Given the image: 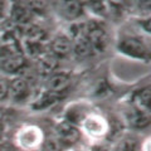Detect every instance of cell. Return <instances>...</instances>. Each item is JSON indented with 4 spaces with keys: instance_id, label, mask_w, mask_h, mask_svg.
Instances as JSON below:
<instances>
[{
    "instance_id": "obj_1",
    "label": "cell",
    "mask_w": 151,
    "mask_h": 151,
    "mask_svg": "<svg viewBox=\"0 0 151 151\" xmlns=\"http://www.w3.org/2000/svg\"><path fill=\"white\" fill-rule=\"evenodd\" d=\"M117 50L121 54L140 62L151 60V43L140 34H122L117 40Z\"/></svg>"
},
{
    "instance_id": "obj_2",
    "label": "cell",
    "mask_w": 151,
    "mask_h": 151,
    "mask_svg": "<svg viewBox=\"0 0 151 151\" xmlns=\"http://www.w3.org/2000/svg\"><path fill=\"white\" fill-rule=\"evenodd\" d=\"M79 127H81V131L92 140H101L110 131L108 121L98 113H88L81 122Z\"/></svg>"
},
{
    "instance_id": "obj_3",
    "label": "cell",
    "mask_w": 151,
    "mask_h": 151,
    "mask_svg": "<svg viewBox=\"0 0 151 151\" xmlns=\"http://www.w3.org/2000/svg\"><path fill=\"white\" fill-rule=\"evenodd\" d=\"M86 27H87V39L92 48V52L97 54L105 53L108 47V43H110V38H108V33L106 28L97 20L86 23Z\"/></svg>"
},
{
    "instance_id": "obj_4",
    "label": "cell",
    "mask_w": 151,
    "mask_h": 151,
    "mask_svg": "<svg viewBox=\"0 0 151 151\" xmlns=\"http://www.w3.org/2000/svg\"><path fill=\"white\" fill-rule=\"evenodd\" d=\"M44 141L43 132L38 126H24L17 134V144L24 151H34L39 149Z\"/></svg>"
},
{
    "instance_id": "obj_5",
    "label": "cell",
    "mask_w": 151,
    "mask_h": 151,
    "mask_svg": "<svg viewBox=\"0 0 151 151\" xmlns=\"http://www.w3.org/2000/svg\"><path fill=\"white\" fill-rule=\"evenodd\" d=\"M82 136L81 127L70 124L68 121H62L59 122L55 127V137L59 140V142L62 144V146L65 147H73L76 146Z\"/></svg>"
},
{
    "instance_id": "obj_6",
    "label": "cell",
    "mask_w": 151,
    "mask_h": 151,
    "mask_svg": "<svg viewBox=\"0 0 151 151\" xmlns=\"http://www.w3.org/2000/svg\"><path fill=\"white\" fill-rule=\"evenodd\" d=\"M30 97V84L28 79L22 76H15L9 84V100L17 103L27 102Z\"/></svg>"
},
{
    "instance_id": "obj_7",
    "label": "cell",
    "mask_w": 151,
    "mask_h": 151,
    "mask_svg": "<svg viewBox=\"0 0 151 151\" xmlns=\"http://www.w3.org/2000/svg\"><path fill=\"white\" fill-rule=\"evenodd\" d=\"M126 121L135 130H144L151 125V112L142 106L135 105L126 112Z\"/></svg>"
},
{
    "instance_id": "obj_8",
    "label": "cell",
    "mask_w": 151,
    "mask_h": 151,
    "mask_svg": "<svg viewBox=\"0 0 151 151\" xmlns=\"http://www.w3.org/2000/svg\"><path fill=\"white\" fill-rule=\"evenodd\" d=\"M49 52L58 59L70 54L73 52V43L70 37L64 33H58L57 35H54L49 43Z\"/></svg>"
},
{
    "instance_id": "obj_9",
    "label": "cell",
    "mask_w": 151,
    "mask_h": 151,
    "mask_svg": "<svg viewBox=\"0 0 151 151\" xmlns=\"http://www.w3.org/2000/svg\"><path fill=\"white\" fill-rule=\"evenodd\" d=\"M69 84H70V76L65 72L55 70L54 73L48 76V81L45 83V89L62 96V93H64L68 89Z\"/></svg>"
},
{
    "instance_id": "obj_10",
    "label": "cell",
    "mask_w": 151,
    "mask_h": 151,
    "mask_svg": "<svg viewBox=\"0 0 151 151\" xmlns=\"http://www.w3.org/2000/svg\"><path fill=\"white\" fill-rule=\"evenodd\" d=\"M59 13L67 20L74 22L83 14V4L81 0H60Z\"/></svg>"
},
{
    "instance_id": "obj_11",
    "label": "cell",
    "mask_w": 151,
    "mask_h": 151,
    "mask_svg": "<svg viewBox=\"0 0 151 151\" xmlns=\"http://www.w3.org/2000/svg\"><path fill=\"white\" fill-rule=\"evenodd\" d=\"M37 72L40 76L48 77L52 73H54L58 68V58L52 54L50 52H44L42 55L37 58Z\"/></svg>"
},
{
    "instance_id": "obj_12",
    "label": "cell",
    "mask_w": 151,
    "mask_h": 151,
    "mask_svg": "<svg viewBox=\"0 0 151 151\" xmlns=\"http://www.w3.org/2000/svg\"><path fill=\"white\" fill-rule=\"evenodd\" d=\"M10 15H12V20L17 24L25 27L32 24V19L34 17L33 12L29 9V6L22 3H14L10 10Z\"/></svg>"
},
{
    "instance_id": "obj_13",
    "label": "cell",
    "mask_w": 151,
    "mask_h": 151,
    "mask_svg": "<svg viewBox=\"0 0 151 151\" xmlns=\"http://www.w3.org/2000/svg\"><path fill=\"white\" fill-rule=\"evenodd\" d=\"M60 94H57L53 92H49V91H45L42 92L38 98H35L34 102H33V108L35 110H44V108H48L49 106L54 105V103L59 100Z\"/></svg>"
},
{
    "instance_id": "obj_14",
    "label": "cell",
    "mask_w": 151,
    "mask_h": 151,
    "mask_svg": "<svg viewBox=\"0 0 151 151\" xmlns=\"http://www.w3.org/2000/svg\"><path fill=\"white\" fill-rule=\"evenodd\" d=\"M113 151H141V145L132 135H125L117 141Z\"/></svg>"
},
{
    "instance_id": "obj_15",
    "label": "cell",
    "mask_w": 151,
    "mask_h": 151,
    "mask_svg": "<svg viewBox=\"0 0 151 151\" xmlns=\"http://www.w3.org/2000/svg\"><path fill=\"white\" fill-rule=\"evenodd\" d=\"M47 38V33L43 28L35 24L25 25L24 30V39L30 42H44Z\"/></svg>"
},
{
    "instance_id": "obj_16",
    "label": "cell",
    "mask_w": 151,
    "mask_h": 151,
    "mask_svg": "<svg viewBox=\"0 0 151 151\" xmlns=\"http://www.w3.org/2000/svg\"><path fill=\"white\" fill-rule=\"evenodd\" d=\"M150 100H151V84L145 86L144 88H141L135 96V103L136 105L142 106L145 108L147 107Z\"/></svg>"
},
{
    "instance_id": "obj_17",
    "label": "cell",
    "mask_w": 151,
    "mask_h": 151,
    "mask_svg": "<svg viewBox=\"0 0 151 151\" xmlns=\"http://www.w3.org/2000/svg\"><path fill=\"white\" fill-rule=\"evenodd\" d=\"M29 9L33 12V14H44L48 9V0H29L27 4Z\"/></svg>"
},
{
    "instance_id": "obj_18",
    "label": "cell",
    "mask_w": 151,
    "mask_h": 151,
    "mask_svg": "<svg viewBox=\"0 0 151 151\" xmlns=\"http://www.w3.org/2000/svg\"><path fill=\"white\" fill-rule=\"evenodd\" d=\"M9 84L10 81L4 73L0 72V102L9 98Z\"/></svg>"
},
{
    "instance_id": "obj_19",
    "label": "cell",
    "mask_w": 151,
    "mask_h": 151,
    "mask_svg": "<svg viewBox=\"0 0 151 151\" xmlns=\"http://www.w3.org/2000/svg\"><path fill=\"white\" fill-rule=\"evenodd\" d=\"M139 25L141 27V29L145 33H147L149 35H151V14L141 18L139 20Z\"/></svg>"
},
{
    "instance_id": "obj_20",
    "label": "cell",
    "mask_w": 151,
    "mask_h": 151,
    "mask_svg": "<svg viewBox=\"0 0 151 151\" xmlns=\"http://www.w3.org/2000/svg\"><path fill=\"white\" fill-rule=\"evenodd\" d=\"M136 5H137L140 10H144L146 13L151 14V0H136Z\"/></svg>"
},
{
    "instance_id": "obj_21",
    "label": "cell",
    "mask_w": 151,
    "mask_h": 151,
    "mask_svg": "<svg viewBox=\"0 0 151 151\" xmlns=\"http://www.w3.org/2000/svg\"><path fill=\"white\" fill-rule=\"evenodd\" d=\"M6 12V0H0V19L4 18Z\"/></svg>"
},
{
    "instance_id": "obj_22",
    "label": "cell",
    "mask_w": 151,
    "mask_h": 151,
    "mask_svg": "<svg viewBox=\"0 0 151 151\" xmlns=\"http://www.w3.org/2000/svg\"><path fill=\"white\" fill-rule=\"evenodd\" d=\"M141 151H151V137L147 139L141 145Z\"/></svg>"
},
{
    "instance_id": "obj_23",
    "label": "cell",
    "mask_w": 151,
    "mask_h": 151,
    "mask_svg": "<svg viewBox=\"0 0 151 151\" xmlns=\"http://www.w3.org/2000/svg\"><path fill=\"white\" fill-rule=\"evenodd\" d=\"M110 3L113 4V5H119V6H121V5H124V4L127 3V0H110Z\"/></svg>"
},
{
    "instance_id": "obj_24",
    "label": "cell",
    "mask_w": 151,
    "mask_h": 151,
    "mask_svg": "<svg viewBox=\"0 0 151 151\" xmlns=\"http://www.w3.org/2000/svg\"><path fill=\"white\" fill-rule=\"evenodd\" d=\"M89 151H107L105 147H102V146H92L91 149H89Z\"/></svg>"
},
{
    "instance_id": "obj_25",
    "label": "cell",
    "mask_w": 151,
    "mask_h": 151,
    "mask_svg": "<svg viewBox=\"0 0 151 151\" xmlns=\"http://www.w3.org/2000/svg\"><path fill=\"white\" fill-rule=\"evenodd\" d=\"M69 151H89L88 149H84V147H70V150Z\"/></svg>"
},
{
    "instance_id": "obj_26",
    "label": "cell",
    "mask_w": 151,
    "mask_h": 151,
    "mask_svg": "<svg viewBox=\"0 0 151 151\" xmlns=\"http://www.w3.org/2000/svg\"><path fill=\"white\" fill-rule=\"evenodd\" d=\"M146 108H147V110L151 112V100H150V102H149V105H147V107H146Z\"/></svg>"
}]
</instances>
